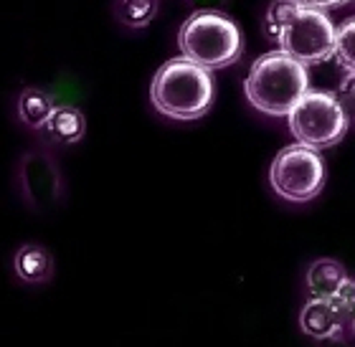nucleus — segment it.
<instances>
[{
	"instance_id": "19",
	"label": "nucleus",
	"mask_w": 355,
	"mask_h": 347,
	"mask_svg": "<svg viewBox=\"0 0 355 347\" xmlns=\"http://www.w3.org/2000/svg\"><path fill=\"white\" fill-rule=\"evenodd\" d=\"M196 10H221L229 0H188Z\"/></svg>"
},
{
	"instance_id": "7",
	"label": "nucleus",
	"mask_w": 355,
	"mask_h": 347,
	"mask_svg": "<svg viewBox=\"0 0 355 347\" xmlns=\"http://www.w3.org/2000/svg\"><path fill=\"white\" fill-rule=\"evenodd\" d=\"M335 36L338 28L325 10L297 8L289 15L277 46L304 66H318L335 56Z\"/></svg>"
},
{
	"instance_id": "12",
	"label": "nucleus",
	"mask_w": 355,
	"mask_h": 347,
	"mask_svg": "<svg viewBox=\"0 0 355 347\" xmlns=\"http://www.w3.org/2000/svg\"><path fill=\"white\" fill-rule=\"evenodd\" d=\"M53 109H56V104H53L51 94H46L44 89L38 87H26L15 96V119L31 132H41Z\"/></svg>"
},
{
	"instance_id": "16",
	"label": "nucleus",
	"mask_w": 355,
	"mask_h": 347,
	"mask_svg": "<svg viewBox=\"0 0 355 347\" xmlns=\"http://www.w3.org/2000/svg\"><path fill=\"white\" fill-rule=\"evenodd\" d=\"M335 304H338V310H340L345 327H350V330H353V335H355V279L348 281L345 292L335 299Z\"/></svg>"
},
{
	"instance_id": "6",
	"label": "nucleus",
	"mask_w": 355,
	"mask_h": 347,
	"mask_svg": "<svg viewBox=\"0 0 355 347\" xmlns=\"http://www.w3.org/2000/svg\"><path fill=\"white\" fill-rule=\"evenodd\" d=\"M269 185L282 200L307 203L320 195L325 185V163L318 150L304 145H289L274 157L269 168Z\"/></svg>"
},
{
	"instance_id": "13",
	"label": "nucleus",
	"mask_w": 355,
	"mask_h": 347,
	"mask_svg": "<svg viewBox=\"0 0 355 347\" xmlns=\"http://www.w3.org/2000/svg\"><path fill=\"white\" fill-rule=\"evenodd\" d=\"M157 3L160 0H117L114 6V13H117V21L122 26L132 30L148 28L153 18L157 15Z\"/></svg>"
},
{
	"instance_id": "9",
	"label": "nucleus",
	"mask_w": 355,
	"mask_h": 347,
	"mask_svg": "<svg viewBox=\"0 0 355 347\" xmlns=\"http://www.w3.org/2000/svg\"><path fill=\"white\" fill-rule=\"evenodd\" d=\"M300 330L312 340H343V314L333 299H320L310 296L300 312Z\"/></svg>"
},
{
	"instance_id": "14",
	"label": "nucleus",
	"mask_w": 355,
	"mask_h": 347,
	"mask_svg": "<svg viewBox=\"0 0 355 347\" xmlns=\"http://www.w3.org/2000/svg\"><path fill=\"white\" fill-rule=\"evenodd\" d=\"M297 0H274L272 6L266 8L264 23H261V30H264V38L269 44H279L282 30L287 26L289 15L297 10Z\"/></svg>"
},
{
	"instance_id": "1",
	"label": "nucleus",
	"mask_w": 355,
	"mask_h": 347,
	"mask_svg": "<svg viewBox=\"0 0 355 347\" xmlns=\"http://www.w3.org/2000/svg\"><path fill=\"white\" fill-rule=\"evenodd\" d=\"M216 96L214 76L185 56L165 61L150 84V99L163 117L193 122L211 109Z\"/></svg>"
},
{
	"instance_id": "4",
	"label": "nucleus",
	"mask_w": 355,
	"mask_h": 347,
	"mask_svg": "<svg viewBox=\"0 0 355 347\" xmlns=\"http://www.w3.org/2000/svg\"><path fill=\"white\" fill-rule=\"evenodd\" d=\"M287 122L289 132L300 145L320 152L343 140V134L348 132L350 117L335 91L310 89L287 114Z\"/></svg>"
},
{
	"instance_id": "8",
	"label": "nucleus",
	"mask_w": 355,
	"mask_h": 347,
	"mask_svg": "<svg viewBox=\"0 0 355 347\" xmlns=\"http://www.w3.org/2000/svg\"><path fill=\"white\" fill-rule=\"evenodd\" d=\"M10 269H13L15 279L26 287H46V284H51L56 264H53V253L44 244L28 241L15 249Z\"/></svg>"
},
{
	"instance_id": "10",
	"label": "nucleus",
	"mask_w": 355,
	"mask_h": 347,
	"mask_svg": "<svg viewBox=\"0 0 355 347\" xmlns=\"http://www.w3.org/2000/svg\"><path fill=\"white\" fill-rule=\"evenodd\" d=\"M348 272L340 261L335 259H318L315 264H310L307 274H304V284L310 296H320V299H338L348 287Z\"/></svg>"
},
{
	"instance_id": "2",
	"label": "nucleus",
	"mask_w": 355,
	"mask_h": 347,
	"mask_svg": "<svg viewBox=\"0 0 355 347\" xmlns=\"http://www.w3.org/2000/svg\"><path fill=\"white\" fill-rule=\"evenodd\" d=\"M307 91H310L307 66L282 48L264 53L254 61L244 82L249 104L269 117H287Z\"/></svg>"
},
{
	"instance_id": "18",
	"label": "nucleus",
	"mask_w": 355,
	"mask_h": 347,
	"mask_svg": "<svg viewBox=\"0 0 355 347\" xmlns=\"http://www.w3.org/2000/svg\"><path fill=\"white\" fill-rule=\"evenodd\" d=\"M348 0H297L300 8H312V10H330V8H340Z\"/></svg>"
},
{
	"instance_id": "3",
	"label": "nucleus",
	"mask_w": 355,
	"mask_h": 347,
	"mask_svg": "<svg viewBox=\"0 0 355 347\" xmlns=\"http://www.w3.org/2000/svg\"><path fill=\"white\" fill-rule=\"evenodd\" d=\"M178 46L188 61L206 71H218L239 61L244 36L236 21L221 10H196L178 30Z\"/></svg>"
},
{
	"instance_id": "5",
	"label": "nucleus",
	"mask_w": 355,
	"mask_h": 347,
	"mask_svg": "<svg viewBox=\"0 0 355 347\" xmlns=\"http://www.w3.org/2000/svg\"><path fill=\"white\" fill-rule=\"evenodd\" d=\"M13 188L21 203L33 213H51L67 198V177L51 150H26L13 170Z\"/></svg>"
},
{
	"instance_id": "17",
	"label": "nucleus",
	"mask_w": 355,
	"mask_h": 347,
	"mask_svg": "<svg viewBox=\"0 0 355 347\" xmlns=\"http://www.w3.org/2000/svg\"><path fill=\"white\" fill-rule=\"evenodd\" d=\"M335 96L340 99L343 109L348 112V117L355 119V74H345L335 89Z\"/></svg>"
},
{
	"instance_id": "15",
	"label": "nucleus",
	"mask_w": 355,
	"mask_h": 347,
	"mask_svg": "<svg viewBox=\"0 0 355 347\" xmlns=\"http://www.w3.org/2000/svg\"><path fill=\"white\" fill-rule=\"evenodd\" d=\"M335 59L345 74H355V15L338 26L335 36Z\"/></svg>"
},
{
	"instance_id": "11",
	"label": "nucleus",
	"mask_w": 355,
	"mask_h": 347,
	"mask_svg": "<svg viewBox=\"0 0 355 347\" xmlns=\"http://www.w3.org/2000/svg\"><path fill=\"white\" fill-rule=\"evenodd\" d=\"M41 132L49 137V142H56V145H79L87 134V117L71 104H56V109Z\"/></svg>"
}]
</instances>
